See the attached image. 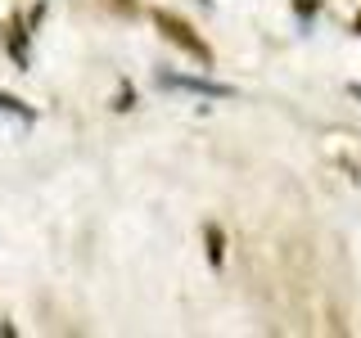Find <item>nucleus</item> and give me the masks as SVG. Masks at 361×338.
Segmentation results:
<instances>
[{
    "mask_svg": "<svg viewBox=\"0 0 361 338\" xmlns=\"http://www.w3.org/2000/svg\"><path fill=\"white\" fill-rule=\"evenodd\" d=\"M154 23H158V32H163L167 41H176L180 50L190 54V59H199V63H212V50H208V41H203V37H195V27H190L185 18H176V14H167V9H158V14H154Z\"/></svg>",
    "mask_w": 361,
    "mask_h": 338,
    "instance_id": "nucleus-1",
    "label": "nucleus"
},
{
    "mask_svg": "<svg viewBox=\"0 0 361 338\" xmlns=\"http://www.w3.org/2000/svg\"><path fill=\"white\" fill-rule=\"evenodd\" d=\"M158 86H163V90H195V95H212V99H231L235 95V90L221 86V82H203V77H172V73L158 77Z\"/></svg>",
    "mask_w": 361,
    "mask_h": 338,
    "instance_id": "nucleus-2",
    "label": "nucleus"
},
{
    "mask_svg": "<svg viewBox=\"0 0 361 338\" xmlns=\"http://www.w3.org/2000/svg\"><path fill=\"white\" fill-rule=\"evenodd\" d=\"M208 257H212V266H221V257H226V239L217 225H208Z\"/></svg>",
    "mask_w": 361,
    "mask_h": 338,
    "instance_id": "nucleus-3",
    "label": "nucleus"
},
{
    "mask_svg": "<svg viewBox=\"0 0 361 338\" xmlns=\"http://www.w3.org/2000/svg\"><path fill=\"white\" fill-rule=\"evenodd\" d=\"M0 108H5V113H14V118H23V122H32V118H37V113H32V108H23L14 95H5V90H0Z\"/></svg>",
    "mask_w": 361,
    "mask_h": 338,
    "instance_id": "nucleus-4",
    "label": "nucleus"
},
{
    "mask_svg": "<svg viewBox=\"0 0 361 338\" xmlns=\"http://www.w3.org/2000/svg\"><path fill=\"white\" fill-rule=\"evenodd\" d=\"M357 32H361V14H357Z\"/></svg>",
    "mask_w": 361,
    "mask_h": 338,
    "instance_id": "nucleus-5",
    "label": "nucleus"
}]
</instances>
